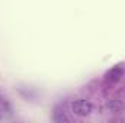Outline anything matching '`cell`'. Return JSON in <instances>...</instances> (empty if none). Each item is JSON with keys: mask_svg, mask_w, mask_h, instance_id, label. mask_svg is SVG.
<instances>
[{"mask_svg": "<svg viewBox=\"0 0 125 123\" xmlns=\"http://www.w3.org/2000/svg\"><path fill=\"white\" fill-rule=\"evenodd\" d=\"M54 120L55 122H68V117L65 116L64 112H55L54 113Z\"/></svg>", "mask_w": 125, "mask_h": 123, "instance_id": "cell-3", "label": "cell"}, {"mask_svg": "<svg viewBox=\"0 0 125 123\" xmlns=\"http://www.w3.org/2000/svg\"><path fill=\"white\" fill-rule=\"evenodd\" d=\"M122 72H124L122 67H121V65H116V67H114V68L106 74V77H108V80H111V81H116V80H119V78L122 77Z\"/></svg>", "mask_w": 125, "mask_h": 123, "instance_id": "cell-2", "label": "cell"}, {"mask_svg": "<svg viewBox=\"0 0 125 123\" xmlns=\"http://www.w3.org/2000/svg\"><path fill=\"white\" fill-rule=\"evenodd\" d=\"M71 110L79 116H87L92 112V104L86 100H76L71 104Z\"/></svg>", "mask_w": 125, "mask_h": 123, "instance_id": "cell-1", "label": "cell"}]
</instances>
